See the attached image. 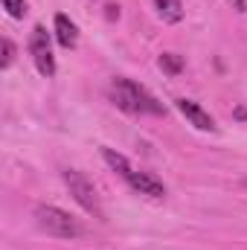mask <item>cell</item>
I'll return each instance as SVG.
<instances>
[{
    "mask_svg": "<svg viewBox=\"0 0 247 250\" xmlns=\"http://www.w3.org/2000/svg\"><path fill=\"white\" fill-rule=\"evenodd\" d=\"M56 41L62 44L64 50H73L79 41V29L67 15H56Z\"/></svg>",
    "mask_w": 247,
    "mask_h": 250,
    "instance_id": "cell-7",
    "label": "cell"
},
{
    "mask_svg": "<svg viewBox=\"0 0 247 250\" xmlns=\"http://www.w3.org/2000/svg\"><path fill=\"white\" fill-rule=\"evenodd\" d=\"M102 157H105V163H108L114 172H120V175H125V172L131 169V163L125 160L120 151H114V148H102Z\"/></svg>",
    "mask_w": 247,
    "mask_h": 250,
    "instance_id": "cell-9",
    "label": "cell"
},
{
    "mask_svg": "<svg viewBox=\"0 0 247 250\" xmlns=\"http://www.w3.org/2000/svg\"><path fill=\"white\" fill-rule=\"evenodd\" d=\"M3 9H6L12 18H23V15H26V0H3Z\"/></svg>",
    "mask_w": 247,
    "mask_h": 250,
    "instance_id": "cell-11",
    "label": "cell"
},
{
    "mask_svg": "<svg viewBox=\"0 0 247 250\" xmlns=\"http://www.w3.org/2000/svg\"><path fill=\"white\" fill-rule=\"evenodd\" d=\"M108 18H111V21L120 18V9H117V6H108Z\"/></svg>",
    "mask_w": 247,
    "mask_h": 250,
    "instance_id": "cell-13",
    "label": "cell"
},
{
    "mask_svg": "<svg viewBox=\"0 0 247 250\" xmlns=\"http://www.w3.org/2000/svg\"><path fill=\"white\" fill-rule=\"evenodd\" d=\"M175 105H178V111L184 114L189 125H195L198 131H215V120L198 105V102H192V99H175Z\"/></svg>",
    "mask_w": 247,
    "mask_h": 250,
    "instance_id": "cell-6",
    "label": "cell"
},
{
    "mask_svg": "<svg viewBox=\"0 0 247 250\" xmlns=\"http://www.w3.org/2000/svg\"><path fill=\"white\" fill-rule=\"evenodd\" d=\"M111 99L125 114H151V117H163L166 114L163 102H157L143 84H137V82H131L125 76H117L111 82Z\"/></svg>",
    "mask_w": 247,
    "mask_h": 250,
    "instance_id": "cell-1",
    "label": "cell"
},
{
    "mask_svg": "<svg viewBox=\"0 0 247 250\" xmlns=\"http://www.w3.org/2000/svg\"><path fill=\"white\" fill-rule=\"evenodd\" d=\"M29 53H32V62L38 67L41 76H56V59H53V47H50V35L44 26H35L32 35H29Z\"/></svg>",
    "mask_w": 247,
    "mask_h": 250,
    "instance_id": "cell-4",
    "label": "cell"
},
{
    "mask_svg": "<svg viewBox=\"0 0 247 250\" xmlns=\"http://www.w3.org/2000/svg\"><path fill=\"white\" fill-rule=\"evenodd\" d=\"M0 50H3V59H0V67H9V64L15 62V44H12L9 38H3V41H0Z\"/></svg>",
    "mask_w": 247,
    "mask_h": 250,
    "instance_id": "cell-12",
    "label": "cell"
},
{
    "mask_svg": "<svg viewBox=\"0 0 247 250\" xmlns=\"http://www.w3.org/2000/svg\"><path fill=\"white\" fill-rule=\"evenodd\" d=\"M157 64H160V70H163V73H169V76H178V73L184 70V59H181V56H175V53H163Z\"/></svg>",
    "mask_w": 247,
    "mask_h": 250,
    "instance_id": "cell-10",
    "label": "cell"
},
{
    "mask_svg": "<svg viewBox=\"0 0 247 250\" xmlns=\"http://www.w3.org/2000/svg\"><path fill=\"white\" fill-rule=\"evenodd\" d=\"M123 178L137 195H145V198H163V195H166V187H163L154 175H148V172H137L134 166L125 172Z\"/></svg>",
    "mask_w": 247,
    "mask_h": 250,
    "instance_id": "cell-5",
    "label": "cell"
},
{
    "mask_svg": "<svg viewBox=\"0 0 247 250\" xmlns=\"http://www.w3.org/2000/svg\"><path fill=\"white\" fill-rule=\"evenodd\" d=\"M32 215H35V224H38L44 233L56 236V239H73V236H79V233H82L79 221H76L70 212L59 209V207H50V204H38Z\"/></svg>",
    "mask_w": 247,
    "mask_h": 250,
    "instance_id": "cell-2",
    "label": "cell"
},
{
    "mask_svg": "<svg viewBox=\"0 0 247 250\" xmlns=\"http://www.w3.org/2000/svg\"><path fill=\"white\" fill-rule=\"evenodd\" d=\"M245 187H247V181H245Z\"/></svg>",
    "mask_w": 247,
    "mask_h": 250,
    "instance_id": "cell-14",
    "label": "cell"
},
{
    "mask_svg": "<svg viewBox=\"0 0 247 250\" xmlns=\"http://www.w3.org/2000/svg\"><path fill=\"white\" fill-rule=\"evenodd\" d=\"M157 6V15L166 21V23H181L184 21V6L181 0H154Z\"/></svg>",
    "mask_w": 247,
    "mask_h": 250,
    "instance_id": "cell-8",
    "label": "cell"
},
{
    "mask_svg": "<svg viewBox=\"0 0 247 250\" xmlns=\"http://www.w3.org/2000/svg\"><path fill=\"white\" fill-rule=\"evenodd\" d=\"M62 178H64V184H67V189H70V195H73V201H76L87 215L105 221V209H102V201H99L96 187H93L82 172H76V169H67Z\"/></svg>",
    "mask_w": 247,
    "mask_h": 250,
    "instance_id": "cell-3",
    "label": "cell"
}]
</instances>
